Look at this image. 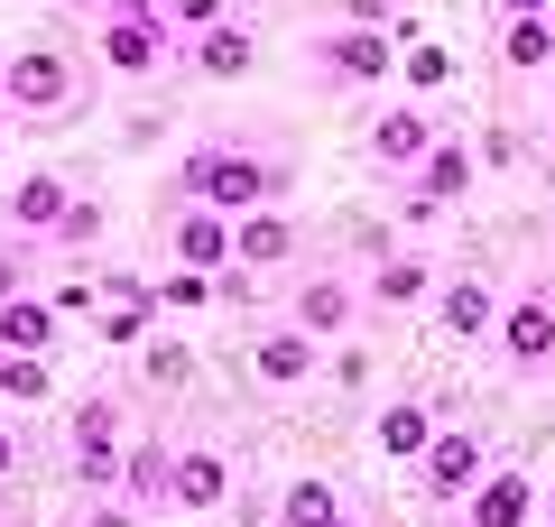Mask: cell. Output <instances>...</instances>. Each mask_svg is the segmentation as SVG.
Wrapping results in <instances>:
<instances>
[{
  "label": "cell",
  "mask_w": 555,
  "mask_h": 527,
  "mask_svg": "<svg viewBox=\"0 0 555 527\" xmlns=\"http://www.w3.org/2000/svg\"><path fill=\"white\" fill-rule=\"evenodd\" d=\"M139 371L158 380V389H177V380H185V371H195V361H185V351H177V343H149V361H139Z\"/></svg>",
  "instance_id": "29"
},
{
  "label": "cell",
  "mask_w": 555,
  "mask_h": 527,
  "mask_svg": "<svg viewBox=\"0 0 555 527\" xmlns=\"http://www.w3.org/2000/svg\"><path fill=\"white\" fill-rule=\"evenodd\" d=\"M93 10H102V20H120V10H149V0H93Z\"/></svg>",
  "instance_id": "36"
},
{
  "label": "cell",
  "mask_w": 555,
  "mask_h": 527,
  "mask_svg": "<svg viewBox=\"0 0 555 527\" xmlns=\"http://www.w3.org/2000/svg\"><path fill=\"white\" fill-rule=\"evenodd\" d=\"M473 176H481V157L463 149V139H436V149L416 157V204H454V195H473Z\"/></svg>",
  "instance_id": "18"
},
{
  "label": "cell",
  "mask_w": 555,
  "mask_h": 527,
  "mask_svg": "<svg viewBox=\"0 0 555 527\" xmlns=\"http://www.w3.org/2000/svg\"><path fill=\"white\" fill-rule=\"evenodd\" d=\"M416 296H436V259H426V250H379L371 306H416Z\"/></svg>",
  "instance_id": "21"
},
{
  "label": "cell",
  "mask_w": 555,
  "mask_h": 527,
  "mask_svg": "<svg viewBox=\"0 0 555 527\" xmlns=\"http://www.w3.org/2000/svg\"><path fill=\"white\" fill-rule=\"evenodd\" d=\"M0 149H10V112H0Z\"/></svg>",
  "instance_id": "38"
},
{
  "label": "cell",
  "mask_w": 555,
  "mask_h": 527,
  "mask_svg": "<svg viewBox=\"0 0 555 527\" xmlns=\"http://www.w3.org/2000/svg\"><path fill=\"white\" fill-rule=\"evenodd\" d=\"M436 324H444V343H491V324H500V296H491V278H444L436 287Z\"/></svg>",
  "instance_id": "16"
},
{
  "label": "cell",
  "mask_w": 555,
  "mask_h": 527,
  "mask_svg": "<svg viewBox=\"0 0 555 527\" xmlns=\"http://www.w3.org/2000/svg\"><path fill=\"white\" fill-rule=\"evenodd\" d=\"M500 20H555V0H491Z\"/></svg>",
  "instance_id": "35"
},
{
  "label": "cell",
  "mask_w": 555,
  "mask_h": 527,
  "mask_svg": "<svg viewBox=\"0 0 555 527\" xmlns=\"http://www.w3.org/2000/svg\"><path fill=\"white\" fill-rule=\"evenodd\" d=\"M20 269H28V241L0 232V296H20Z\"/></svg>",
  "instance_id": "31"
},
{
  "label": "cell",
  "mask_w": 555,
  "mask_h": 527,
  "mask_svg": "<svg viewBox=\"0 0 555 527\" xmlns=\"http://www.w3.org/2000/svg\"><path fill=\"white\" fill-rule=\"evenodd\" d=\"M491 343H500V361H509V371H546V361H555V296H546V287L509 296V306H500V324H491Z\"/></svg>",
  "instance_id": "5"
},
{
  "label": "cell",
  "mask_w": 555,
  "mask_h": 527,
  "mask_svg": "<svg viewBox=\"0 0 555 527\" xmlns=\"http://www.w3.org/2000/svg\"><path fill=\"white\" fill-rule=\"evenodd\" d=\"M167 56H177V38H167L149 10H120V20H102V65H112V75H158Z\"/></svg>",
  "instance_id": "12"
},
{
  "label": "cell",
  "mask_w": 555,
  "mask_h": 527,
  "mask_svg": "<svg viewBox=\"0 0 555 527\" xmlns=\"http://www.w3.org/2000/svg\"><path fill=\"white\" fill-rule=\"evenodd\" d=\"M444 527H454V518H444Z\"/></svg>",
  "instance_id": "39"
},
{
  "label": "cell",
  "mask_w": 555,
  "mask_h": 527,
  "mask_svg": "<svg viewBox=\"0 0 555 527\" xmlns=\"http://www.w3.org/2000/svg\"><path fill=\"white\" fill-rule=\"evenodd\" d=\"M334 481H287V490H278V527H324V518H334Z\"/></svg>",
  "instance_id": "24"
},
{
  "label": "cell",
  "mask_w": 555,
  "mask_h": 527,
  "mask_svg": "<svg viewBox=\"0 0 555 527\" xmlns=\"http://www.w3.org/2000/svg\"><path fill=\"white\" fill-rule=\"evenodd\" d=\"M93 241H102V204H65V214H56V232H47V250H65V259H83V250H93Z\"/></svg>",
  "instance_id": "26"
},
{
  "label": "cell",
  "mask_w": 555,
  "mask_h": 527,
  "mask_svg": "<svg viewBox=\"0 0 555 527\" xmlns=\"http://www.w3.org/2000/svg\"><path fill=\"white\" fill-rule=\"evenodd\" d=\"M408 83H416V93L454 83V56H444V47H408Z\"/></svg>",
  "instance_id": "27"
},
{
  "label": "cell",
  "mask_w": 555,
  "mask_h": 527,
  "mask_svg": "<svg viewBox=\"0 0 555 527\" xmlns=\"http://www.w3.org/2000/svg\"><path fill=\"white\" fill-rule=\"evenodd\" d=\"M20 463H28V435L0 416V481H20Z\"/></svg>",
  "instance_id": "32"
},
{
  "label": "cell",
  "mask_w": 555,
  "mask_h": 527,
  "mask_svg": "<svg viewBox=\"0 0 555 527\" xmlns=\"http://www.w3.org/2000/svg\"><path fill=\"white\" fill-rule=\"evenodd\" d=\"M324 527H361V518H343V509H334V518H324Z\"/></svg>",
  "instance_id": "37"
},
{
  "label": "cell",
  "mask_w": 555,
  "mask_h": 527,
  "mask_svg": "<svg viewBox=\"0 0 555 527\" xmlns=\"http://www.w3.org/2000/svg\"><path fill=\"white\" fill-rule=\"evenodd\" d=\"M287 324H297V333H315V343H343V333L361 324V287H352L343 269H315L297 296H287Z\"/></svg>",
  "instance_id": "7"
},
{
  "label": "cell",
  "mask_w": 555,
  "mask_h": 527,
  "mask_svg": "<svg viewBox=\"0 0 555 527\" xmlns=\"http://www.w3.org/2000/svg\"><path fill=\"white\" fill-rule=\"evenodd\" d=\"M185 47V65H195L204 83H241L259 65V38H250V20H214V28H195V38H177Z\"/></svg>",
  "instance_id": "13"
},
{
  "label": "cell",
  "mask_w": 555,
  "mask_h": 527,
  "mask_svg": "<svg viewBox=\"0 0 555 527\" xmlns=\"http://www.w3.org/2000/svg\"><path fill=\"white\" fill-rule=\"evenodd\" d=\"M222 500H232V453H222L214 435L167 445V490H158V509H177V518H214Z\"/></svg>",
  "instance_id": "3"
},
{
  "label": "cell",
  "mask_w": 555,
  "mask_h": 527,
  "mask_svg": "<svg viewBox=\"0 0 555 527\" xmlns=\"http://www.w3.org/2000/svg\"><path fill=\"white\" fill-rule=\"evenodd\" d=\"M75 93H83V75L56 56V47H20V56L0 65V112H20V120L75 112Z\"/></svg>",
  "instance_id": "2"
},
{
  "label": "cell",
  "mask_w": 555,
  "mask_h": 527,
  "mask_svg": "<svg viewBox=\"0 0 555 527\" xmlns=\"http://www.w3.org/2000/svg\"><path fill=\"white\" fill-rule=\"evenodd\" d=\"M65 445H75V481L83 490H120V398H83L75 426H65Z\"/></svg>",
  "instance_id": "4"
},
{
  "label": "cell",
  "mask_w": 555,
  "mask_h": 527,
  "mask_svg": "<svg viewBox=\"0 0 555 527\" xmlns=\"http://www.w3.org/2000/svg\"><path fill=\"white\" fill-rule=\"evenodd\" d=\"M56 333H65V314H56V296H0V351H56Z\"/></svg>",
  "instance_id": "17"
},
{
  "label": "cell",
  "mask_w": 555,
  "mask_h": 527,
  "mask_svg": "<svg viewBox=\"0 0 555 527\" xmlns=\"http://www.w3.org/2000/svg\"><path fill=\"white\" fill-rule=\"evenodd\" d=\"M426 435H436V408H426V398H389V408H379V426H371V445L389 453V463H416V453H426Z\"/></svg>",
  "instance_id": "20"
},
{
  "label": "cell",
  "mask_w": 555,
  "mask_h": 527,
  "mask_svg": "<svg viewBox=\"0 0 555 527\" xmlns=\"http://www.w3.org/2000/svg\"><path fill=\"white\" fill-rule=\"evenodd\" d=\"M426 149H436V120L416 112V102H398V112L371 120V157H379V167H416Z\"/></svg>",
  "instance_id": "19"
},
{
  "label": "cell",
  "mask_w": 555,
  "mask_h": 527,
  "mask_svg": "<svg viewBox=\"0 0 555 527\" xmlns=\"http://www.w3.org/2000/svg\"><path fill=\"white\" fill-rule=\"evenodd\" d=\"M389 47H398V28H334V38H315V65H324V83H379L389 75Z\"/></svg>",
  "instance_id": "8"
},
{
  "label": "cell",
  "mask_w": 555,
  "mask_h": 527,
  "mask_svg": "<svg viewBox=\"0 0 555 527\" xmlns=\"http://www.w3.org/2000/svg\"><path fill=\"white\" fill-rule=\"evenodd\" d=\"M500 56H509L518 75L555 65V20H500Z\"/></svg>",
  "instance_id": "23"
},
{
  "label": "cell",
  "mask_w": 555,
  "mask_h": 527,
  "mask_svg": "<svg viewBox=\"0 0 555 527\" xmlns=\"http://www.w3.org/2000/svg\"><path fill=\"white\" fill-rule=\"evenodd\" d=\"M167 306H214V278H204V269H177V278L158 287V314H167Z\"/></svg>",
  "instance_id": "28"
},
{
  "label": "cell",
  "mask_w": 555,
  "mask_h": 527,
  "mask_svg": "<svg viewBox=\"0 0 555 527\" xmlns=\"http://www.w3.org/2000/svg\"><path fill=\"white\" fill-rule=\"evenodd\" d=\"M167 250H177V269H232V214H214V204H177V222H167Z\"/></svg>",
  "instance_id": "14"
},
{
  "label": "cell",
  "mask_w": 555,
  "mask_h": 527,
  "mask_svg": "<svg viewBox=\"0 0 555 527\" xmlns=\"http://www.w3.org/2000/svg\"><path fill=\"white\" fill-rule=\"evenodd\" d=\"M278 185H287V176H278L269 157L232 149V139H195V149L177 157V204H214V214H259V204H278Z\"/></svg>",
  "instance_id": "1"
},
{
  "label": "cell",
  "mask_w": 555,
  "mask_h": 527,
  "mask_svg": "<svg viewBox=\"0 0 555 527\" xmlns=\"http://www.w3.org/2000/svg\"><path fill=\"white\" fill-rule=\"evenodd\" d=\"M537 518V472H481L473 490H463V527H528Z\"/></svg>",
  "instance_id": "10"
},
{
  "label": "cell",
  "mask_w": 555,
  "mask_h": 527,
  "mask_svg": "<svg viewBox=\"0 0 555 527\" xmlns=\"http://www.w3.org/2000/svg\"><path fill=\"white\" fill-rule=\"evenodd\" d=\"M361 380H371V351L343 333V351H334V389H361Z\"/></svg>",
  "instance_id": "30"
},
{
  "label": "cell",
  "mask_w": 555,
  "mask_h": 527,
  "mask_svg": "<svg viewBox=\"0 0 555 527\" xmlns=\"http://www.w3.org/2000/svg\"><path fill=\"white\" fill-rule=\"evenodd\" d=\"M315 371H324V343L297 333V324H269L250 343V380H259V389H297V380H315Z\"/></svg>",
  "instance_id": "11"
},
{
  "label": "cell",
  "mask_w": 555,
  "mask_h": 527,
  "mask_svg": "<svg viewBox=\"0 0 555 527\" xmlns=\"http://www.w3.org/2000/svg\"><path fill=\"white\" fill-rule=\"evenodd\" d=\"M149 20H158L167 38H195V28L232 20V0H149Z\"/></svg>",
  "instance_id": "25"
},
{
  "label": "cell",
  "mask_w": 555,
  "mask_h": 527,
  "mask_svg": "<svg viewBox=\"0 0 555 527\" xmlns=\"http://www.w3.org/2000/svg\"><path fill=\"white\" fill-rule=\"evenodd\" d=\"M491 472V445H481L473 426H454V435H426V453H416V481H426V500H463V490Z\"/></svg>",
  "instance_id": "6"
},
{
  "label": "cell",
  "mask_w": 555,
  "mask_h": 527,
  "mask_svg": "<svg viewBox=\"0 0 555 527\" xmlns=\"http://www.w3.org/2000/svg\"><path fill=\"white\" fill-rule=\"evenodd\" d=\"M47 389H56L47 351H0V398H10V408H38Z\"/></svg>",
  "instance_id": "22"
},
{
  "label": "cell",
  "mask_w": 555,
  "mask_h": 527,
  "mask_svg": "<svg viewBox=\"0 0 555 527\" xmlns=\"http://www.w3.org/2000/svg\"><path fill=\"white\" fill-rule=\"evenodd\" d=\"M297 250H306L297 214H278V204H259V214H232V259H241V269H287Z\"/></svg>",
  "instance_id": "15"
},
{
  "label": "cell",
  "mask_w": 555,
  "mask_h": 527,
  "mask_svg": "<svg viewBox=\"0 0 555 527\" xmlns=\"http://www.w3.org/2000/svg\"><path fill=\"white\" fill-rule=\"evenodd\" d=\"M65 204H75V185H65L56 167H28V176H10V195H0V222H10L20 241H47Z\"/></svg>",
  "instance_id": "9"
},
{
  "label": "cell",
  "mask_w": 555,
  "mask_h": 527,
  "mask_svg": "<svg viewBox=\"0 0 555 527\" xmlns=\"http://www.w3.org/2000/svg\"><path fill=\"white\" fill-rule=\"evenodd\" d=\"M83 527H139V509H130V500H112V490H102V500H93V518H83Z\"/></svg>",
  "instance_id": "34"
},
{
  "label": "cell",
  "mask_w": 555,
  "mask_h": 527,
  "mask_svg": "<svg viewBox=\"0 0 555 527\" xmlns=\"http://www.w3.org/2000/svg\"><path fill=\"white\" fill-rule=\"evenodd\" d=\"M343 28H398L389 0H343Z\"/></svg>",
  "instance_id": "33"
}]
</instances>
